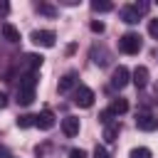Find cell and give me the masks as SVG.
<instances>
[{
    "label": "cell",
    "instance_id": "cell-1",
    "mask_svg": "<svg viewBox=\"0 0 158 158\" xmlns=\"http://www.w3.org/2000/svg\"><path fill=\"white\" fill-rule=\"evenodd\" d=\"M35 86H37L35 74H25V77L20 79V84H17V104L30 106V104L35 101Z\"/></svg>",
    "mask_w": 158,
    "mask_h": 158
},
{
    "label": "cell",
    "instance_id": "cell-2",
    "mask_svg": "<svg viewBox=\"0 0 158 158\" xmlns=\"http://www.w3.org/2000/svg\"><path fill=\"white\" fill-rule=\"evenodd\" d=\"M118 49H121L123 54H138V52H141V35H138V32H126V35H121Z\"/></svg>",
    "mask_w": 158,
    "mask_h": 158
},
{
    "label": "cell",
    "instance_id": "cell-3",
    "mask_svg": "<svg viewBox=\"0 0 158 158\" xmlns=\"http://www.w3.org/2000/svg\"><path fill=\"white\" fill-rule=\"evenodd\" d=\"M94 91L89 89V86H84V84H79L77 89H74V94H72V101L77 104V106H81V109H89L91 104H94Z\"/></svg>",
    "mask_w": 158,
    "mask_h": 158
},
{
    "label": "cell",
    "instance_id": "cell-4",
    "mask_svg": "<svg viewBox=\"0 0 158 158\" xmlns=\"http://www.w3.org/2000/svg\"><path fill=\"white\" fill-rule=\"evenodd\" d=\"M30 40H32V44H37V47H54V42H57V35L52 32V30H35L32 35H30Z\"/></svg>",
    "mask_w": 158,
    "mask_h": 158
},
{
    "label": "cell",
    "instance_id": "cell-5",
    "mask_svg": "<svg viewBox=\"0 0 158 158\" xmlns=\"http://www.w3.org/2000/svg\"><path fill=\"white\" fill-rule=\"evenodd\" d=\"M128 81H131V72H128L123 64H118V67L114 69V74H111V86H114V89H123Z\"/></svg>",
    "mask_w": 158,
    "mask_h": 158
},
{
    "label": "cell",
    "instance_id": "cell-6",
    "mask_svg": "<svg viewBox=\"0 0 158 158\" xmlns=\"http://www.w3.org/2000/svg\"><path fill=\"white\" fill-rule=\"evenodd\" d=\"M54 123H57V121H54V114H52V109H42V111L35 116V126H37L40 131H49Z\"/></svg>",
    "mask_w": 158,
    "mask_h": 158
},
{
    "label": "cell",
    "instance_id": "cell-7",
    "mask_svg": "<svg viewBox=\"0 0 158 158\" xmlns=\"http://www.w3.org/2000/svg\"><path fill=\"white\" fill-rule=\"evenodd\" d=\"M79 86V79H77V72H67L62 79H59V94H69Z\"/></svg>",
    "mask_w": 158,
    "mask_h": 158
},
{
    "label": "cell",
    "instance_id": "cell-8",
    "mask_svg": "<svg viewBox=\"0 0 158 158\" xmlns=\"http://www.w3.org/2000/svg\"><path fill=\"white\" fill-rule=\"evenodd\" d=\"M62 131H64L67 138L77 136V133H79V118H77V116H64V118H62Z\"/></svg>",
    "mask_w": 158,
    "mask_h": 158
},
{
    "label": "cell",
    "instance_id": "cell-9",
    "mask_svg": "<svg viewBox=\"0 0 158 158\" xmlns=\"http://www.w3.org/2000/svg\"><path fill=\"white\" fill-rule=\"evenodd\" d=\"M131 81L136 84V89H143L146 84H148V67H136L133 69V74H131Z\"/></svg>",
    "mask_w": 158,
    "mask_h": 158
},
{
    "label": "cell",
    "instance_id": "cell-10",
    "mask_svg": "<svg viewBox=\"0 0 158 158\" xmlns=\"http://www.w3.org/2000/svg\"><path fill=\"white\" fill-rule=\"evenodd\" d=\"M136 126H138L141 131H156L158 121H156L151 114H146V111H143V114H138V116H136Z\"/></svg>",
    "mask_w": 158,
    "mask_h": 158
},
{
    "label": "cell",
    "instance_id": "cell-11",
    "mask_svg": "<svg viewBox=\"0 0 158 158\" xmlns=\"http://www.w3.org/2000/svg\"><path fill=\"white\" fill-rule=\"evenodd\" d=\"M121 20H123L126 25H136V22L141 20V15L136 12L133 5H123V7H121Z\"/></svg>",
    "mask_w": 158,
    "mask_h": 158
},
{
    "label": "cell",
    "instance_id": "cell-12",
    "mask_svg": "<svg viewBox=\"0 0 158 158\" xmlns=\"http://www.w3.org/2000/svg\"><path fill=\"white\" fill-rule=\"evenodd\" d=\"M0 32H2V37H5L7 42H20V30H17L15 25L2 22V25H0Z\"/></svg>",
    "mask_w": 158,
    "mask_h": 158
},
{
    "label": "cell",
    "instance_id": "cell-13",
    "mask_svg": "<svg viewBox=\"0 0 158 158\" xmlns=\"http://www.w3.org/2000/svg\"><path fill=\"white\" fill-rule=\"evenodd\" d=\"M118 131H121L118 123H109V126H104V141H106V143H114V141L118 138Z\"/></svg>",
    "mask_w": 158,
    "mask_h": 158
},
{
    "label": "cell",
    "instance_id": "cell-14",
    "mask_svg": "<svg viewBox=\"0 0 158 158\" xmlns=\"http://www.w3.org/2000/svg\"><path fill=\"white\" fill-rule=\"evenodd\" d=\"M109 109L114 111V116L126 114V111H128V101H126V99H121V96H118V99H111V106H109Z\"/></svg>",
    "mask_w": 158,
    "mask_h": 158
},
{
    "label": "cell",
    "instance_id": "cell-15",
    "mask_svg": "<svg viewBox=\"0 0 158 158\" xmlns=\"http://www.w3.org/2000/svg\"><path fill=\"white\" fill-rule=\"evenodd\" d=\"M91 10H94V12H111L114 5H111L109 0H94V2H91Z\"/></svg>",
    "mask_w": 158,
    "mask_h": 158
},
{
    "label": "cell",
    "instance_id": "cell-16",
    "mask_svg": "<svg viewBox=\"0 0 158 158\" xmlns=\"http://www.w3.org/2000/svg\"><path fill=\"white\" fill-rule=\"evenodd\" d=\"M128 158H153V153H151V148H146V146H138V148H131Z\"/></svg>",
    "mask_w": 158,
    "mask_h": 158
},
{
    "label": "cell",
    "instance_id": "cell-17",
    "mask_svg": "<svg viewBox=\"0 0 158 158\" xmlns=\"http://www.w3.org/2000/svg\"><path fill=\"white\" fill-rule=\"evenodd\" d=\"M35 7H37V12H42V15H47V17H54V15H57V7L49 5V2H37Z\"/></svg>",
    "mask_w": 158,
    "mask_h": 158
},
{
    "label": "cell",
    "instance_id": "cell-18",
    "mask_svg": "<svg viewBox=\"0 0 158 158\" xmlns=\"http://www.w3.org/2000/svg\"><path fill=\"white\" fill-rule=\"evenodd\" d=\"M17 126H20V128H30V126H35V116H32V114H22V116H17Z\"/></svg>",
    "mask_w": 158,
    "mask_h": 158
},
{
    "label": "cell",
    "instance_id": "cell-19",
    "mask_svg": "<svg viewBox=\"0 0 158 158\" xmlns=\"http://www.w3.org/2000/svg\"><path fill=\"white\" fill-rule=\"evenodd\" d=\"M99 121H101L104 126H109V123L114 121V111H111V109H104V111H99Z\"/></svg>",
    "mask_w": 158,
    "mask_h": 158
},
{
    "label": "cell",
    "instance_id": "cell-20",
    "mask_svg": "<svg viewBox=\"0 0 158 158\" xmlns=\"http://www.w3.org/2000/svg\"><path fill=\"white\" fill-rule=\"evenodd\" d=\"M148 35H151L153 40H158V20H151V22H148Z\"/></svg>",
    "mask_w": 158,
    "mask_h": 158
},
{
    "label": "cell",
    "instance_id": "cell-21",
    "mask_svg": "<svg viewBox=\"0 0 158 158\" xmlns=\"http://www.w3.org/2000/svg\"><path fill=\"white\" fill-rule=\"evenodd\" d=\"M133 7H136V12H138V15H143V12H148V7H151V2H146V0H143V2H136Z\"/></svg>",
    "mask_w": 158,
    "mask_h": 158
},
{
    "label": "cell",
    "instance_id": "cell-22",
    "mask_svg": "<svg viewBox=\"0 0 158 158\" xmlns=\"http://www.w3.org/2000/svg\"><path fill=\"white\" fill-rule=\"evenodd\" d=\"M94 158H109V151H106L104 146H96V148H94Z\"/></svg>",
    "mask_w": 158,
    "mask_h": 158
},
{
    "label": "cell",
    "instance_id": "cell-23",
    "mask_svg": "<svg viewBox=\"0 0 158 158\" xmlns=\"http://www.w3.org/2000/svg\"><path fill=\"white\" fill-rule=\"evenodd\" d=\"M69 158H86V151H81V148H72V151H69Z\"/></svg>",
    "mask_w": 158,
    "mask_h": 158
},
{
    "label": "cell",
    "instance_id": "cell-24",
    "mask_svg": "<svg viewBox=\"0 0 158 158\" xmlns=\"http://www.w3.org/2000/svg\"><path fill=\"white\" fill-rule=\"evenodd\" d=\"M91 32H99V35H101V32H104V22L94 20V22H91Z\"/></svg>",
    "mask_w": 158,
    "mask_h": 158
},
{
    "label": "cell",
    "instance_id": "cell-25",
    "mask_svg": "<svg viewBox=\"0 0 158 158\" xmlns=\"http://www.w3.org/2000/svg\"><path fill=\"white\" fill-rule=\"evenodd\" d=\"M10 12V2H5V0H0V17H5Z\"/></svg>",
    "mask_w": 158,
    "mask_h": 158
},
{
    "label": "cell",
    "instance_id": "cell-26",
    "mask_svg": "<svg viewBox=\"0 0 158 158\" xmlns=\"http://www.w3.org/2000/svg\"><path fill=\"white\" fill-rule=\"evenodd\" d=\"M5 106H7V96L0 91V109H5Z\"/></svg>",
    "mask_w": 158,
    "mask_h": 158
},
{
    "label": "cell",
    "instance_id": "cell-27",
    "mask_svg": "<svg viewBox=\"0 0 158 158\" xmlns=\"http://www.w3.org/2000/svg\"><path fill=\"white\" fill-rule=\"evenodd\" d=\"M10 158H15V156H10Z\"/></svg>",
    "mask_w": 158,
    "mask_h": 158
}]
</instances>
